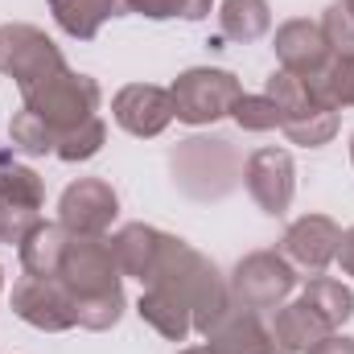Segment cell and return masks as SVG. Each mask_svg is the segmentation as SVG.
Wrapping results in <instances>:
<instances>
[{
	"label": "cell",
	"mask_w": 354,
	"mask_h": 354,
	"mask_svg": "<svg viewBox=\"0 0 354 354\" xmlns=\"http://www.w3.org/2000/svg\"><path fill=\"white\" fill-rule=\"evenodd\" d=\"M153 284H165V288H174L177 297L189 305V317H194V330L206 338L218 322H223V313L235 305V297H231V284L218 276V268L210 264L202 252H194L185 239H169V248H165V260L157 268V276H153ZM149 288V284H145Z\"/></svg>",
	"instance_id": "obj_1"
},
{
	"label": "cell",
	"mask_w": 354,
	"mask_h": 354,
	"mask_svg": "<svg viewBox=\"0 0 354 354\" xmlns=\"http://www.w3.org/2000/svg\"><path fill=\"white\" fill-rule=\"evenodd\" d=\"M174 181L181 194H189L194 202H218L235 189V181L243 177V161L235 153L231 140L223 136H189L181 140L169 157Z\"/></svg>",
	"instance_id": "obj_2"
},
{
	"label": "cell",
	"mask_w": 354,
	"mask_h": 354,
	"mask_svg": "<svg viewBox=\"0 0 354 354\" xmlns=\"http://www.w3.org/2000/svg\"><path fill=\"white\" fill-rule=\"evenodd\" d=\"M243 95L239 79L231 71H214V66H194V71H181L169 87L174 99V120L189 124V128H202V124H214L223 115H231L235 99Z\"/></svg>",
	"instance_id": "obj_3"
},
{
	"label": "cell",
	"mask_w": 354,
	"mask_h": 354,
	"mask_svg": "<svg viewBox=\"0 0 354 354\" xmlns=\"http://www.w3.org/2000/svg\"><path fill=\"white\" fill-rule=\"evenodd\" d=\"M99 103H103V91L99 83L91 79V75H79V71H58L54 79H46V83H37L33 91H25V107L29 111H37L58 136L66 132V128H79L83 120H91L95 111H99Z\"/></svg>",
	"instance_id": "obj_4"
},
{
	"label": "cell",
	"mask_w": 354,
	"mask_h": 354,
	"mask_svg": "<svg viewBox=\"0 0 354 354\" xmlns=\"http://www.w3.org/2000/svg\"><path fill=\"white\" fill-rule=\"evenodd\" d=\"M58 71H66V58L37 25H0V75H8L21 95Z\"/></svg>",
	"instance_id": "obj_5"
},
{
	"label": "cell",
	"mask_w": 354,
	"mask_h": 354,
	"mask_svg": "<svg viewBox=\"0 0 354 354\" xmlns=\"http://www.w3.org/2000/svg\"><path fill=\"white\" fill-rule=\"evenodd\" d=\"M120 276L124 272L115 264V252H111V239L107 235H71L62 268H58V280H62V288L75 301L115 292L120 288Z\"/></svg>",
	"instance_id": "obj_6"
},
{
	"label": "cell",
	"mask_w": 354,
	"mask_h": 354,
	"mask_svg": "<svg viewBox=\"0 0 354 354\" xmlns=\"http://www.w3.org/2000/svg\"><path fill=\"white\" fill-rule=\"evenodd\" d=\"M231 297L243 305V309H256V313H272L280 309L292 288H297V268L288 264L280 252H252L243 256L235 272H231Z\"/></svg>",
	"instance_id": "obj_7"
},
{
	"label": "cell",
	"mask_w": 354,
	"mask_h": 354,
	"mask_svg": "<svg viewBox=\"0 0 354 354\" xmlns=\"http://www.w3.org/2000/svg\"><path fill=\"white\" fill-rule=\"evenodd\" d=\"M120 214V198L107 181L79 177L58 198V227L66 235H107Z\"/></svg>",
	"instance_id": "obj_8"
},
{
	"label": "cell",
	"mask_w": 354,
	"mask_h": 354,
	"mask_svg": "<svg viewBox=\"0 0 354 354\" xmlns=\"http://www.w3.org/2000/svg\"><path fill=\"white\" fill-rule=\"evenodd\" d=\"M12 313L41 330V334H62L71 326H79L75 317V297L62 288V280H41V276H21L12 284Z\"/></svg>",
	"instance_id": "obj_9"
},
{
	"label": "cell",
	"mask_w": 354,
	"mask_h": 354,
	"mask_svg": "<svg viewBox=\"0 0 354 354\" xmlns=\"http://www.w3.org/2000/svg\"><path fill=\"white\" fill-rule=\"evenodd\" d=\"M338 243H342V227L330 214H301L297 223L284 227L280 256L297 268V272L322 276L326 268L338 260Z\"/></svg>",
	"instance_id": "obj_10"
},
{
	"label": "cell",
	"mask_w": 354,
	"mask_h": 354,
	"mask_svg": "<svg viewBox=\"0 0 354 354\" xmlns=\"http://www.w3.org/2000/svg\"><path fill=\"white\" fill-rule=\"evenodd\" d=\"M243 185L264 214H284L297 194V165L288 149H256L243 161Z\"/></svg>",
	"instance_id": "obj_11"
},
{
	"label": "cell",
	"mask_w": 354,
	"mask_h": 354,
	"mask_svg": "<svg viewBox=\"0 0 354 354\" xmlns=\"http://www.w3.org/2000/svg\"><path fill=\"white\" fill-rule=\"evenodd\" d=\"M111 115H115V124H120L128 136H140V140L161 136V132L174 124L169 87H157V83H128V87L115 91Z\"/></svg>",
	"instance_id": "obj_12"
},
{
	"label": "cell",
	"mask_w": 354,
	"mask_h": 354,
	"mask_svg": "<svg viewBox=\"0 0 354 354\" xmlns=\"http://www.w3.org/2000/svg\"><path fill=\"white\" fill-rule=\"evenodd\" d=\"M272 50H276V58H280V71H288V75H297V79H317L322 75V66L330 62V41H326V33H322V25L317 21H305V17H292V21H284L280 29H276V37H272Z\"/></svg>",
	"instance_id": "obj_13"
},
{
	"label": "cell",
	"mask_w": 354,
	"mask_h": 354,
	"mask_svg": "<svg viewBox=\"0 0 354 354\" xmlns=\"http://www.w3.org/2000/svg\"><path fill=\"white\" fill-rule=\"evenodd\" d=\"M206 354H284L272 338V326L264 322V313L243 309L239 301L223 313V322L206 334Z\"/></svg>",
	"instance_id": "obj_14"
},
{
	"label": "cell",
	"mask_w": 354,
	"mask_h": 354,
	"mask_svg": "<svg viewBox=\"0 0 354 354\" xmlns=\"http://www.w3.org/2000/svg\"><path fill=\"white\" fill-rule=\"evenodd\" d=\"M169 239H174V235H165V231H157V227H149V223H128V227H120V231L111 235V252H115L120 272L132 276V280H140V284H153L157 268L165 260Z\"/></svg>",
	"instance_id": "obj_15"
},
{
	"label": "cell",
	"mask_w": 354,
	"mask_h": 354,
	"mask_svg": "<svg viewBox=\"0 0 354 354\" xmlns=\"http://www.w3.org/2000/svg\"><path fill=\"white\" fill-rule=\"evenodd\" d=\"M272 338H276V346L284 354H305L313 351L322 338H330V334H338V330H330V322L317 313V309H309L301 297L297 301H284L280 309H272Z\"/></svg>",
	"instance_id": "obj_16"
},
{
	"label": "cell",
	"mask_w": 354,
	"mask_h": 354,
	"mask_svg": "<svg viewBox=\"0 0 354 354\" xmlns=\"http://www.w3.org/2000/svg\"><path fill=\"white\" fill-rule=\"evenodd\" d=\"M136 313L161 334V338H169V342H185L189 334H194V317H189V305L177 297L174 288H165V284H149L145 288V297L136 301Z\"/></svg>",
	"instance_id": "obj_17"
},
{
	"label": "cell",
	"mask_w": 354,
	"mask_h": 354,
	"mask_svg": "<svg viewBox=\"0 0 354 354\" xmlns=\"http://www.w3.org/2000/svg\"><path fill=\"white\" fill-rule=\"evenodd\" d=\"M50 12H54L62 33H71L79 41H91L103 29V21L128 12V0H50Z\"/></svg>",
	"instance_id": "obj_18"
},
{
	"label": "cell",
	"mask_w": 354,
	"mask_h": 354,
	"mask_svg": "<svg viewBox=\"0 0 354 354\" xmlns=\"http://www.w3.org/2000/svg\"><path fill=\"white\" fill-rule=\"evenodd\" d=\"M66 243H71V235L58 223H37L21 239V268H25V276L54 280L58 268H62V256H66Z\"/></svg>",
	"instance_id": "obj_19"
},
{
	"label": "cell",
	"mask_w": 354,
	"mask_h": 354,
	"mask_svg": "<svg viewBox=\"0 0 354 354\" xmlns=\"http://www.w3.org/2000/svg\"><path fill=\"white\" fill-rule=\"evenodd\" d=\"M272 29V4L268 0H223L218 4V37L223 41H260Z\"/></svg>",
	"instance_id": "obj_20"
},
{
	"label": "cell",
	"mask_w": 354,
	"mask_h": 354,
	"mask_svg": "<svg viewBox=\"0 0 354 354\" xmlns=\"http://www.w3.org/2000/svg\"><path fill=\"white\" fill-rule=\"evenodd\" d=\"M280 132H284L292 145H301V149H322V145H330V140L338 136V111H330V107H322V103L313 99V103L288 111V115L280 120Z\"/></svg>",
	"instance_id": "obj_21"
},
{
	"label": "cell",
	"mask_w": 354,
	"mask_h": 354,
	"mask_svg": "<svg viewBox=\"0 0 354 354\" xmlns=\"http://www.w3.org/2000/svg\"><path fill=\"white\" fill-rule=\"evenodd\" d=\"M0 202L17 210H41L46 185L29 165H21L12 153H0Z\"/></svg>",
	"instance_id": "obj_22"
},
{
	"label": "cell",
	"mask_w": 354,
	"mask_h": 354,
	"mask_svg": "<svg viewBox=\"0 0 354 354\" xmlns=\"http://www.w3.org/2000/svg\"><path fill=\"white\" fill-rule=\"evenodd\" d=\"M309 91L330 111L354 107V54H330V62L322 66V75L309 79Z\"/></svg>",
	"instance_id": "obj_23"
},
{
	"label": "cell",
	"mask_w": 354,
	"mask_h": 354,
	"mask_svg": "<svg viewBox=\"0 0 354 354\" xmlns=\"http://www.w3.org/2000/svg\"><path fill=\"white\" fill-rule=\"evenodd\" d=\"M301 301H305L309 309H317V313L330 322V330H342L354 317V292L342 280H330V276H313V280L301 288Z\"/></svg>",
	"instance_id": "obj_24"
},
{
	"label": "cell",
	"mask_w": 354,
	"mask_h": 354,
	"mask_svg": "<svg viewBox=\"0 0 354 354\" xmlns=\"http://www.w3.org/2000/svg\"><path fill=\"white\" fill-rule=\"evenodd\" d=\"M8 140H12V149L25 153V157H50V153H58V132H54L37 111H29V107H21V111L8 120Z\"/></svg>",
	"instance_id": "obj_25"
},
{
	"label": "cell",
	"mask_w": 354,
	"mask_h": 354,
	"mask_svg": "<svg viewBox=\"0 0 354 354\" xmlns=\"http://www.w3.org/2000/svg\"><path fill=\"white\" fill-rule=\"evenodd\" d=\"M103 140H107V124L99 120V115H91L83 120L79 128H66L62 136H58V161H71V165H79V161H91V157H99V149H103Z\"/></svg>",
	"instance_id": "obj_26"
},
{
	"label": "cell",
	"mask_w": 354,
	"mask_h": 354,
	"mask_svg": "<svg viewBox=\"0 0 354 354\" xmlns=\"http://www.w3.org/2000/svg\"><path fill=\"white\" fill-rule=\"evenodd\" d=\"M124 309H128V301H124V288H115V292H103V297H87V301H75V317H79V326L83 330H111L120 317H124Z\"/></svg>",
	"instance_id": "obj_27"
},
{
	"label": "cell",
	"mask_w": 354,
	"mask_h": 354,
	"mask_svg": "<svg viewBox=\"0 0 354 354\" xmlns=\"http://www.w3.org/2000/svg\"><path fill=\"white\" fill-rule=\"evenodd\" d=\"M231 120L243 128V132H272L280 128V111L268 95H239L235 107H231Z\"/></svg>",
	"instance_id": "obj_28"
},
{
	"label": "cell",
	"mask_w": 354,
	"mask_h": 354,
	"mask_svg": "<svg viewBox=\"0 0 354 354\" xmlns=\"http://www.w3.org/2000/svg\"><path fill=\"white\" fill-rule=\"evenodd\" d=\"M330 50L334 54H354V0H338L326 8V17L317 21Z\"/></svg>",
	"instance_id": "obj_29"
},
{
	"label": "cell",
	"mask_w": 354,
	"mask_h": 354,
	"mask_svg": "<svg viewBox=\"0 0 354 354\" xmlns=\"http://www.w3.org/2000/svg\"><path fill=\"white\" fill-rule=\"evenodd\" d=\"M128 12H140L149 21H169V17L202 21L210 17V0H128Z\"/></svg>",
	"instance_id": "obj_30"
},
{
	"label": "cell",
	"mask_w": 354,
	"mask_h": 354,
	"mask_svg": "<svg viewBox=\"0 0 354 354\" xmlns=\"http://www.w3.org/2000/svg\"><path fill=\"white\" fill-rule=\"evenodd\" d=\"M37 223H41L37 210H17V206H4V202H0V243H17V248H21V239H25Z\"/></svg>",
	"instance_id": "obj_31"
},
{
	"label": "cell",
	"mask_w": 354,
	"mask_h": 354,
	"mask_svg": "<svg viewBox=\"0 0 354 354\" xmlns=\"http://www.w3.org/2000/svg\"><path fill=\"white\" fill-rule=\"evenodd\" d=\"M305 354H354V338H346V334H330V338H322L313 351Z\"/></svg>",
	"instance_id": "obj_32"
},
{
	"label": "cell",
	"mask_w": 354,
	"mask_h": 354,
	"mask_svg": "<svg viewBox=\"0 0 354 354\" xmlns=\"http://www.w3.org/2000/svg\"><path fill=\"white\" fill-rule=\"evenodd\" d=\"M338 264L346 276H354V227L351 231H342V243H338Z\"/></svg>",
	"instance_id": "obj_33"
},
{
	"label": "cell",
	"mask_w": 354,
	"mask_h": 354,
	"mask_svg": "<svg viewBox=\"0 0 354 354\" xmlns=\"http://www.w3.org/2000/svg\"><path fill=\"white\" fill-rule=\"evenodd\" d=\"M177 354H206L202 346H189V351H177Z\"/></svg>",
	"instance_id": "obj_34"
},
{
	"label": "cell",
	"mask_w": 354,
	"mask_h": 354,
	"mask_svg": "<svg viewBox=\"0 0 354 354\" xmlns=\"http://www.w3.org/2000/svg\"><path fill=\"white\" fill-rule=\"evenodd\" d=\"M351 161H354V136H351Z\"/></svg>",
	"instance_id": "obj_35"
},
{
	"label": "cell",
	"mask_w": 354,
	"mask_h": 354,
	"mask_svg": "<svg viewBox=\"0 0 354 354\" xmlns=\"http://www.w3.org/2000/svg\"><path fill=\"white\" fill-rule=\"evenodd\" d=\"M0 288H4V268H0Z\"/></svg>",
	"instance_id": "obj_36"
}]
</instances>
